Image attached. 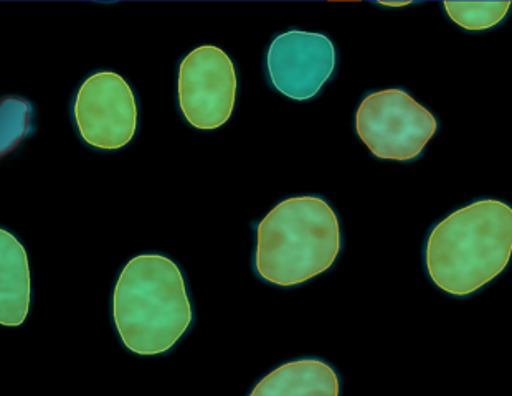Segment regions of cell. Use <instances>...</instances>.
<instances>
[{
	"label": "cell",
	"instance_id": "6da1fadb",
	"mask_svg": "<svg viewBox=\"0 0 512 396\" xmlns=\"http://www.w3.org/2000/svg\"><path fill=\"white\" fill-rule=\"evenodd\" d=\"M512 255V208L483 198L435 225L425 245V268L450 296L478 293L508 268Z\"/></svg>",
	"mask_w": 512,
	"mask_h": 396
},
{
	"label": "cell",
	"instance_id": "7a4b0ae2",
	"mask_svg": "<svg viewBox=\"0 0 512 396\" xmlns=\"http://www.w3.org/2000/svg\"><path fill=\"white\" fill-rule=\"evenodd\" d=\"M113 321L129 352L139 357L169 352L194 321L181 268L162 255L129 261L114 286Z\"/></svg>",
	"mask_w": 512,
	"mask_h": 396
},
{
	"label": "cell",
	"instance_id": "3957f363",
	"mask_svg": "<svg viewBox=\"0 0 512 396\" xmlns=\"http://www.w3.org/2000/svg\"><path fill=\"white\" fill-rule=\"evenodd\" d=\"M341 250V222L323 197L286 198L256 227L253 269L265 283L293 288L326 273Z\"/></svg>",
	"mask_w": 512,
	"mask_h": 396
},
{
	"label": "cell",
	"instance_id": "277c9868",
	"mask_svg": "<svg viewBox=\"0 0 512 396\" xmlns=\"http://www.w3.org/2000/svg\"><path fill=\"white\" fill-rule=\"evenodd\" d=\"M437 129V118L397 88L369 93L357 108V136L380 161H415Z\"/></svg>",
	"mask_w": 512,
	"mask_h": 396
},
{
	"label": "cell",
	"instance_id": "5b68a950",
	"mask_svg": "<svg viewBox=\"0 0 512 396\" xmlns=\"http://www.w3.org/2000/svg\"><path fill=\"white\" fill-rule=\"evenodd\" d=\"M237 90V70L222 48H195L179 66V109L185 121L199 131H215L228 123L237 103Z\"/></svg>",
	"mask_w": 512,
	"mask_h": 396
},
{
	"label": "cell",
	"instance_id": "8992f818",
	"mask_svg": "<svg viewBox=\"0 0 512 396\" xmlns=\"http://www.w3.org/2000/svg\"><path fill=\"white\" fill-rule=\"evenodd\" d=\"M138 101L128 81L114 71H98L81 83L73 119L81 139L100 151L128 146L138 132Z\"/></svg>",
	"mask_w": 512,
	"mask_h": 396
},
{
	"label": "cell",
	"instance_id": "52a82bcc",
	"mask_svg": "<svg viewBox=\"0 0 512 396\" xmlns=\"http://www.w3.org/2000/svg\"><path fill=\"white\" fill-rule=\"evenodd\" d=\"M334 70L336 48L324 33L301 30L280 33L266 52L271 86L296 101H308L318 95Z\"/></svg>",
	"mask_w": 512,
	"mask_h": 396
},
{
	"label": "cell",
	"instance_id": "ba28073f",
	"mask_svg": "<svg viewBox=\"0 0 512 396\" xmlns=\"http://www.w3.org/2000/svg\"><path fill=\"white\" fill-rule=\"evenodd\" d=\"M32 276L24 245L10 231H0V324L17 327L29 316Z\"/></svg>",
	"mask_w": 512,
	"mask_h": 396
},
{
	"label": "cell",
	"instance_id": "9c48e42d",
	"mask_svg": "<svg viewBox=\"0 0 512 396\" xmlns=\"http://www.w3.org/2000/svg\"><path fill=\"white\" fill-rule=\"evenodd\" d=\"M341 378L336 368L321 359L285 363L261 378L252 396H337Z\"/></svg>",
	"mask_w": 512,
	"mask_h": 396
},
{
	"label": "cell",
	"instance_id": "30bf717a",
	"mask_svg": "<svg viewBox=\"0 0 512 396\" xmlns=\"http://www.w3.org/2000/svg\"><path fill=\"white\" fill-rule=\"evenodd\" d=\"M446 14L468 32L494 29L508 17L511 2H445Z\"/></svg>",
	"mask_w": 512,
	"mask_h": 396
},
{
	"label": "cell",
	"instance_id": "8fae6325",
	"mask_svg": "<svg viewBox=\"0 0 512 396\" xmlns=\"http://www.w3.org/2000/svg\"><path fill=\"white\" fill-rule=\"evenodd\" d=\"M2 157L14 151L20 142L24 141L30 129V118H32V104L22 98L2 99Z\"/></svg>",
	"mask_w": 512,
	"mask_h": 396
}]
</instances>
